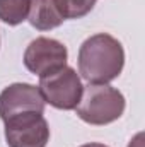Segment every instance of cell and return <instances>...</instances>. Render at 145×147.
<instances>
[{
	"mask_svg": "<svg viewBox=\"0 0 145 147\" xmlns=\"http://www.w3.org/2000/svg\"><path fill=\"white\" fill-rule=\"evenodd\" d=\"M125 67L123 45L111 34L87 38L79 50V74L89 84H109Z\"/></svg>",
	"mask_w": 145,
	"mask_h": 147,
	"instance_id": "1",
	"label": "cell"
},
{
	"mask_svg": "<svg viewBox=\"0 0 145 147\" xmlns=\"http://www.w3.org/2000/svg\"><path fill=\"white\" fill-rule=\"evenodd\" d=\"M44 99L36 86L15 82L0 92V118L5 121L22 113H44Z\"/></svg>",
	"mask_w": 145,
	"mask_h": 147,
	"instance_id": "6",
	"label": "cell"
},
{
	"mask_svg": "<svg viewBox=\"0 0 145 147\" xmlns=\"http://www.w3.org/2000/svg\"><path fill=\"white\" fill-rule=\"evenodd\" d=\"M55 3L63 19H80L94 9L96 0H55Z\"/></svg>",
	"mask_w": 145,
	"mask_h": 147,
	"instance_id": "9",
	"label": "cell"
},
{
	"mask_svg": "<svg viewBox=\"0 0 145 147\" xmlns=\"http://www.w3.org/2000/svg\"><path fill=\"white\" fill-rule=\"evenodd\" d=\"M80 147H108V146L99 144V142H91V144H84V146H80Z\"/></svg>",
	"mask_w": 145,
	"mask_h": 147,
	"instance_id": "11",
	"label": "cell"
},
{
	"mask_svg": "<svg viewBox=\"0 0 145 147\" xmlns=\"http://www.w3.org/2000/svg\"><path fill=\"white\" fill-rule=\"evenodd\" d=\"M44 103L56 110H75L82 96V80L72 67L65 65L55 72L39 77L38 86Z\"/></svg>",
	"mask_w": 145,
	"mask_h": 147,
	"instance_id": "3",
	"label": "cell"
},
{
	"mask_svg": "<svg viewBox=\"0 0 145 147\" xmlns=\"http://www.w3.org/2000/svg\"><path fill=\"white\" fill-rule=\"evenodd\" d=\"M28 21L38 31H51L65 21L58 9L55 0H29V16Z\"/></svg>",
	"mask_w": 145,
	"mask_h": 147,
	"instance_id": "7",
	"label": "cell"
},
{
	"mask_svg": "<svg viewBox=\"0 0 145 147\" xmlns=\"http://www.w3.org/2000/svg\"><path fill=\"white\" fill-rule=\"evenodd\" d=\"M126 106L125 96L109 84H89L82 89L77 116L89 125H108L116 121Z\"/></svg>",
	"mask_w": 145,
	"mask_h": 147,
	"instance_id": "2",
	"label": "cell"
},
{
	"mask_svg": "<svg viewBox=\"0 0 145 147\" xmlns=\"http://www.w3.org/2000/svg\"><path fill=\"white\" fill-rule=\"evenodd\" d=\"M142 134H137L135 137H133V140H130V146L128 147H142Z\"/></svg>",
	"mask_w": 145,
	"mask_h": 147,
	"instance_id": "10",
	"label": "cell"
},
{
	"mask_svg": "<svg viewBox=\"0 0 145 147\" xmlns=\"http://www.w3.org/2000/svg\"><path fill=\"white\" fill-rule=\"evenodd\" d=\"M3 123L9 147H46L50 140V125L43 113H22Z\"/></svg>",
	"mask_w": 145,
	"mask_h": 147,
	"instance_id": "4",
	"label": "cell"
},
{
	"mask_svg": "<svg viewBox=\"0 0 145 147\" xmlns=\"http://www.w3.org/2000/svg\"><path fill=\"white\" fill-rule=\"evenodd\" d=\"M29 0H0V21L9 26H17L28 21Z\"/></svg>",
	"mask_w": 145,
	"mask_h": 147,
	"instance_id": "8",
	"label": "cell"
},
{
	"mask_svg": "<svg viewBox=\"0 0 145 147\" xmlns=\"http://www.w3.org/2000/svg\"><path fill=\"white\" fill-rule=\"evenodd\" d=\"M67 46L53 38H36L24 51V65L38 77L48 75L67 65Z\"/></svg>",
	"mask_w": 145,
	"mask_h": 147,
	"instance_id": "5",
	"label": "cell"
}]
</instances>
